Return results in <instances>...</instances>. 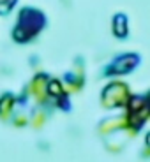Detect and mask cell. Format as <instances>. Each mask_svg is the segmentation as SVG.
Wrapping results in <instances>:
<instances>
[{"instance_id": "1", "label": "cell", "mask_w": 150, "mask_h": 162, "mask_svg": "<svg viewBox=\"0 0 150 162\" xmlns=\"http://www.w3.org/2000/svg\"><path fill=\"white\" fill-rule=\"evenodd\" d=\"M51 92H57V94H60V86L53 83V85H51Z\"/></svg>"}, {"instance_id": "2", "label": "cell", "mask_w": 150, "mask_h": 162, "mask_svg": "<svg viewBox=\"0 0 150 162\" xmlns=\"http://www.w3.org/2000/svg\"><path fill=\"white\" fill-rule=\"evenodd\" d=\"M148 145H150V136H148Z\"/></svg>"}]
</instances>
